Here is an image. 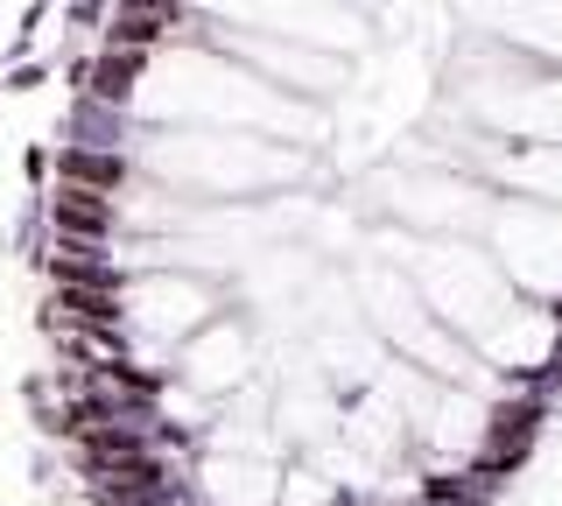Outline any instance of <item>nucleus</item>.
<instances>
[{"instance_id":"nucleus-1","label":"nucleus","mask_w":562,"mask_h":506,"mask_svg":"<svg viewBox=\"0 0 562 506\" xmlns=\"http://www.w3.org/2000/svg\"><path fill=\"white\" fill-rule=\"evenodd\" d=\"M49 233L57 239H85V247H105L113 239V204H105V190H78V183H64V190H49Z\"/></svg>"},{"instance_id":"nucleus-2","label":"nucleus","mask_w":562,"mask_h":506,"mask_svg":"<svg viewBox=\"0 0 562 506\" xmlns=\"http://www.w3.org/2000/svg\"><path fill=\"white\" fill-rule=\"evenodd\" d=\"M140 64H148V49L99 43V57H78V64H70V85H78V92H92V99H105V106H127L134 85H140Z\"/></svg>"},{"instance_id":"nucleus-3","label":"nucleus","mask_w":562,"mask_h":506,"mask_svg":"<svg viewBox=\"0 0 562 506\" xmlns=\"http://www.w3.org/2000/svg\"><path fill=\"white\" fill-rule=\"evenodd\" d=\"M43 260V274L57 289H120L127 274L105 260V247H85V239H49V254H35Z\"/></svg>"},{"instance_id":"nucleus-4","label":"nucleus","mask_w":562,"mask_h":506,"mask_svg":"<svg viewBox=\"0 0 562 506\" xmlns=\"http://www.w3.org/2000/svg\"><path fill=\"white\" fill-rule=\"evenodd\" d=\"M549 408H555L549 394H535V387H527L520 401L492 408V423H485V443H492V450H535V443H541V423H549Z\"/></svg>"},{"instance_id":"nucleus-5","label":"nucleus","mask_w":562,"mask_h":506,"mask_svg":"<svg viewBox=\"0 0 562 506\" xmlns=\"http://www.w3.org/2000/svg\"><path fill=\"white\" fill-rule=\"evenodd\" d=\"M57 177H64V183H78V190H105V198H113V190L127 183L134 169H127V155H120V148H85V142H64V155H57Z\"/></svg>"},{"instance_id":"nucleus-6","label":"nucleus","mask_w":562,"mask_h":506,"mask_svg":"<svg viewBox=\"0 0 562 506\" xmlns=\"http://www.w3.org/2000/svg\"><path fill=\"white\" fill-rule=\"evenodd\" d=\"M64 142H85V148H120L127 142V106H105V99L78 92V106L64 120Z\"/></svg>"},{"instance_id":"nucleus-7","label":"nucleus","mask_w":562,"mask_h":506,"mask_svg":"<svg viewBox=\"0 0 562 506\" xmlns=\"http://www.w3.org/2000/svg\"><path fill=\"white\" fill-rule=\"evenodd\" d=\"M169 36L162 14H140V8H113V22H105V43L113 49H155Z\"/></svg>"},{"instance_id":"nucleus-8","label":"nucleus","mask_w":562,"mask_h":506,"mask_svg":"<svg viewBox=\"0 0 562 506\" xmlns=\"http://www.w3.org/2000/svg\"><path fill=\"white\" fill-rule=\"evenodd\" d=\"M64 22L78 29V36H85V29H105V22H113V0H64Z\"/></svg>"},{"instance_id":"nucleus-9","label":"nucleus","mask_w":562,"mask_h":506,"mask_svg":"<svg viewBox=\"0 0 562 506\" xmlns=\"http://www.w3.org/2000/svg\"><path fill=\"white\" fill-rule=\"evenodd\" d=\"M43 78H49V64H35V57L22 64V57H14L8 71H0V92H35V85H43Z\"/></svg>"},{"instance_id":"nucleus-10","label":"nucleus","mask_w":562,"mask_h":506,"mask_svg":"<svg viewBox=\"0 0 562 506\" xmlns=\"http://www.w3.org/2000/svg\"><path fill=\"white\" fill-rule=\"evenodd\" d=\"M22 177H29V183H35V190H43V183H49V177H57V155H49V148H43V142H29V148H22Z\"/></svg>"},{"instance_id":"nucleus-11","label":"nucleus","mask_w":562,"mask_h":506,"mask_svg":"<svg viewBox=\"0 0 562 506\" xmlns=\"http://www.w3.org/2000/svg\"><path fill=\"white\" fill-rule=\"evenodd\" d=\"M555 324H562V303H555Z\"/></svg>"},{"instance_id":"nucleus-12","label":"nucleus","mask_w":562,"mask_h":506,"mask_svg":"<svg viewBox=\"0 0 562 506\" xmlns=\"http://www.w3.org/2000/svg\"><path fill=\"white\" fill-rule=\"evenodd\" d=\"M57 8H64V0H57Z\"/></svg>"}]
</instances>
